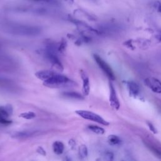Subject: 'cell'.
Instances as JSON below:
<instances>
[{
	"label": "cell",
	"instance_id": "cell-3",
	"mask_svg": "<svg viewBox=\"0 0 161 161\" xmlns=\"http://www.w3.org/2000/svg\"><path fill=\"white\" fill-rule=\"evenodd\" d=\"M75 113L85 119L90 120L104 126H108L109 125V123L106 120H105L100 115L95 113H93L92 111H87V110L79 109V110H76Z\"/></svg>",
	"mask_w": 161,
	"mask_h": 161
},
{
	"label": "cell",
	"instance_id": "cell-5",
	"mask_svg": "<svg viewBox=\"0 0 161 161\" xmlns=\"http://www.w3.org/2000/svg\"><path fill=\"white\" fill-rule=\"evenodd\" d=\"M109 101L110 106L114 109L118 110L120 107V103L119 101V99L117 96V93L116 89L113 85V84L109 82Z\"/></svg>",
	"mask_w": 161,
	"mask_h": 161
},
{
	"label": "cell",
	"instance_id": "cell-25",
	"mask_svg": "<svg viewBox=\"0 0 161 161\" xmlns=\"http://www.w3.org/2000/svg\"><path fill=\"white\" fill-rule=\"evenodd\" d=\"M33 1H50V0H33Z\"/></svg>",
	"mask_w": 161,
	"mask_h": 161
},
{
	"label": "cell",
	"instance_id": "cell-19",
	"mask_svg": "<svg viewBox=\"0 0 161 161\" xmlns=\"http://www.w3.org/2000/svg\"><path fill=\"white\" fill-rule=\"evenodd\" d=\"M12 121L8 119V118H6L0 114V124L4 125H10Z\"/></svg>",
	"mask_w": 161,
	"mask_h": 161
},
{
	"label": "cell",
	"instance_id": "cell-14",
	"mask_svg": "<svg viewBox=\"0 0 161 161\" xmlns=\"http://www.w3.org/2000/svg\"><path fill=\"white\" fill-rule=\"evenodd\" d=\"M87 128L92 131L94 133L98 134V135H103L105 133V130L103 128L97 126V125H89L87 126Z\"/></svg>",
	"mask_w": 161,
	"mask_h": 161
},
{
	"label": "cell",
	"instance_id": "cell-1",
	"mask_svg": "<svg viewBox=\"0 0 161 161\" xmlns=\"http://www.w3.org/2000/svg\"><path fill=\"white\" fill-rule=\"evenodd\" d=\"M5 31L8 33L19 36H33L39 35L41 33V28L38 26L11 24L8 25L4 27Z\"/></svg>",
	"mask_w": 161,
	"mask_h": 161
},
{
	"label": "cell",
	"instance_id": "cell-23",
	"mask_svg": "<svg viewBox=\"0 0 161 161\" xmlns=\"http://www.w3.org/2000/svg\"><path fill=\"white\" fill-rule=\"evenodd\" d=\"M155 7L157 9V11L160 13H161V4L159 3H155Z\"/></svg>",
	"mask_w": 161,
	"mask_h": 161
},
{
	"label": "cell",
	"instance_id": "cell-7",
	"mask_svg": "<svg viewBox=\"0 0 161 161\" xmlns=\"http://www.w3.org/2000/svg\"><path fill=\"white\" fill-rule=\"evenodd\" d=\"M41 134L42 131L40 130H26L15 132L12 134V136L19 140H25L26 138L38 136Z\"/></svg>",
	"mask_w": 161,
	"mask_h": 161
},
{
	"label": "cell",
	"instance_id": "cell-12",
	"mask_svg": "<svg viewBox=\"0 0 161 161\" xmlns=\"http://www.w3.org/2000/svg\"><path fill=\"white\" fill-rule=\"evenodd\" d=\"M62 96L66 98H69L72 99H77V100H82L84 99L83 95L80 94L79 92L74 91H64L62 92Z\"/></svg>",
	"mask_w": 161,
	"mask_h": 161
},
{
	"label": "cell",
	"instance_id": "cell-20",
	"mask_svg": "<svg viewBox=\"0 0 161 161\" xmlns=\"http://www.w3.org/2000/svg\"><path fill=\"white\" fill-rule=\"evenodd\" d=\"M113 154L112 152H107L105 153L104 154V157H105V158L106 160H112L113 159Z\"/></svg>",
	"mask_w": 161,
	"mask_h": 161
},
{
	"label": "cell",
	"instance_id": "cell-6",
	"mask_svg": "<svg viewBox=\"0 0 161 161\" xmlns=\"http://www.w3.org/2000/svg\"><path fill=\"white\" fill-rule=\"evenodd\" d=\"M145 84L155 93H161V82L157 78L150 77L144 80Z\"/></svg>",
	"mask_w": 161,
	"mask_h": 161
},
{
	"label": "cell",
	"instance_id": "cell-15",
	"mask_svg": "<svg viewBox=\"0 0 161 161\" xmlns=\"http://www.w3.org/2000/svg\"><path fill=\"white\" fill-rule=\"evenodd\" d=\"M78 153H79V156L80 158H84L87 157L88 150L85 145H81L79 146Z\"/></svg>",
	"mask_w": 161,
	"mask_h": 161
},
{
	"label": "cell",
	"instance_id": "cell-4",
	"mask_svg": "<svg viewBox=\"0 0 161 161\" xmlns=\"http://www.w3.org/2000/svg\"><path fill=\"white\" fill-rule=\"evenodd\" d=\"M94 59L95 62L97 63L99 68L104 72V73L106 75V76L111 80H115V75L110 66L98 55L94 54L93 55Z\"/></svg>",
	"mask_w": 161,
	"mask_h": 161
},
{
	"label": "cell",
	"instance_id": "cell-8",
	"mask_svg": "<svg viewBox=\"0 0 161 161\" xmlns=\"http://www.w3.org/2000/svg\"><path fill=\"white\" fill-rule=\"evenodd\" d=\"M80 74L82 82V93L84 96H87L89 94L90 88H91L89 77L87 74L83 70H80Z\"/></svg>",
	"mask_w": 161,
	"mask_h": 161
},
{
	"label": "cell",
	"instance_id": "cell-9",
	"mask_svg": "<svg viewBox=\"0 0 161 161\" xmlns=\"http://www.w3.org/2000/svg\"><path fill=\"white\" fill-rule=\"evenodd\" d=\"M143 143L158 158L161 159V148L156 145L155 143H153L148 140H143Z\"/></svg>",
	"mask_w": 161,
	"mask_h": 161
},
{
	"label": "cell",
	"instance_id": "cell-21",
	"mask_svg": "<svg viewBox=\"0 0 161 161\" xmlns=\"http://www.w3.org/2000/svg\"><path fill=\"white\" fill-rule=\"evenodd\" d=\"M147 123V125H148L149 129H150L153 133H157V130H156V128H155V126L153 125V124H152V123H150V122H148V121Z\"/></svg>",
	"mask_w": 161,
	"mask_h": 161
},
{
	"label": "cell",
	"instance_id": "cell-24",
	"mask_svg": "<svg viewBox=\"0 0 161 161\" xmlns=\"http://www.w3.org/2000/svg\"><path fill=\"white\" fill-rule=\"evenodd\" d=\"M157 38H158V39L160 41H161V32L158 35Z\"/></svg>",
	"mask_w": 161,
	"mask_h": 161
},
{
	"label": "cell",
	"instance_id": "cell-11",
	"mask_svg": "<svg viewBox=\"0 0 161 161\" xmlns=\"http://www.w3.org/2000/svg\"><path fill=\"white\" fill-rule=\"evenodd\" d=\"M55 73L54 71L52 70H40L35 73V76L39 79L40 80H42L43 82L49 79L53 74Z\"/></svg>",
	"mask_w": 161,
	"mask_h": 161
},
{
	"label": "cell",
	"instance_id": "cell-16",
	"mask_svg": "<svg viewBox=\"0 0 161 161\" xmlns=\"http://www.w3.org/2000/svg\"><path fill=\"white\" fill-rule=\"evenodd\" d=\"M108 141L110 145H117L121 143V139L116 135H111L108 138Z\"/></svg>",
	"mask_w": 161,
	"mask_h": 161
},
{
	"label": "cell",
	"instance_id": "cell-13",
	"mask_svg": "<svg viewBox=\"0 0 161 161\" xmlns=\"http://www.w3.org/2000/svg\"><path fill=\"white\" fill-rule=\"evenodd\" d=\"M53 152L57 155H61L64 150V144L60 141H55L52 145Z\"/></svg>",
	"mask_w": 161,
	"mask_h": 161
},
{
	"label": "cell",
	"instance_id": "cell-22",
	"mask_svg": "<svg viewBox=\"0 0 161 161\" xmlns=\"http://www.w3.org/2000/svg\"><path fill=\"white\" fill-rule=\"evenodd\" d=\"M36 152H37L38 153H40V155H43V156L46 155V152H45V150H44V148H42V147H38V148L36 149Z\"/></svg>",
	"mask_w": 161,
	"mask_h": 161
},
{
	"label": "cell",
	"instance_id": "cell-18",
	"mask_svg": "<svg viewBox=\"0 0 161 161\" xmlns=\"http://www.w3.org/2000/svg\"><path fill=\"white\" fill-rule=\"evenodd\" d=\"M66 47H67V42L64 39H63V40H62V41L57 45L58 52L59 53H63L65 51Z\"/></svg>",
	"mask_w": 161,
	"mask_h": 161
},
{
	"label": "cell",
	"instance_id": "cell-2",
	"mask_svg": "<svg viewBox=\"0 0 161 161\" xmlns=\"http://www.w3.org/2000/svg\"><path fill=\"white\" fill-rule=\"evenodd\" d=\"M44 86L50 88L68 87L76 86V83L67 76L59 73H55L47 80L43 82Z\"/></svg>",
	"mask_w": 161,
	"mask_h": 161
},
{
	"label": "cell",
	"instance_id": "cell-10",
	"mask_svg": "<svg viewBox=\"0 0 161 161\" xmlns=\"http://www.w3.org/2000/svg\"><path fill=\"white\" fill-rule=\"evenodd\" d=\"M126 84H127V87H128L130 96L133 97L137 96L140 92V87L138 85L136 82L132 80L128 81L126 82Z\"/></svg>",
	"mask_w": 161,
	"mask_h": 161
},
{
	"label": "cell",
	"instance_id": "cell-17",
	"mask_svg": "<svg viewBox=\"0 0 161 161\" xmlns=\"http://www.w3.org/2000/svg\"><path fill=\"white\" fill-rule=\"evenodd\" d=\"M35 116H36V114L32 111L25 112V113H22L19 114V117H21L26 119H31L34 118Z\"/></svg>",
	"mask_w": 161,
	"mask_h": 161
}]
</instances>
